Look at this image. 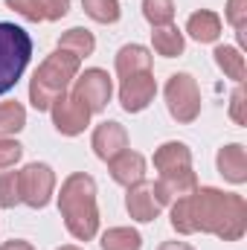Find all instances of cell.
<instances>
[{"instance_id": "d6986e66", "label": "cell", "mask_w": 247, "mask_h": 250, "mask_svg": "<svg viewBox=\"0 0 247 250\" xmlns=\"http://www.w3.org/2000/svg\"><path fill=\"white\" fill-rule=\"evenodd\" d=\"M59 50H67V53H73V56H79V59H87V56H93V50H96V38H93L87 29L73 26V29H67L62 35Z\"/></svg>"}, {"instance_id": "44dd1931", "label": "cell", "mask_w": 247, "mask_h": 250, "mask_svg": "<svg viewBox=\"0 0 247 250\" xmlns=\"http://www.w3.org/2000/svg\"><path fill=\"white\" fill-rule=\"evenodd\" d=\"M84 6V15L93 18L96 23H117L123 9H120V0H82Z\"/></svg>"}, {"instance_id": "1f68e13d", "label": "cell", "mask_w": 247, "mask_h": 250, "mask_svg": "<svg viewBox=\"0 0 247 250\" xmlns=\"http://www.w3.org/2000/svg\"><path fill=\"white\" fill-rule=\"evenodd\" d=\"M59 250H82V248H73V245H67V248H59Z\"/></svg>"}, {"instance_id": "5b68a950", "label": "cell", "mask_w": 247, "mask_h": 250, "mask_svg": "<svg viewBox=\"0 0 247 250\" xmlns=\"http://www.w3.org/2000/svg\"><path fill=\"white\" fill-rule=\"evenodd\" d=\"M166 105H169V114L178 123L189 125L198 120V114H201V90H198V82L189 73H175L166 82Z\"/></svg>"}, {"instance_id": "7a4b0ae2", "label": "cell", "mask_w": 247, "mask_h": 250, "mask_svg": "<svg viewBox=\"0 0 247 250\" xmlns=\"http://www.w3.org/2000/svg\"><path fill=\"white\" fill-rule=\"evenodd\" d=\"M59 212L67 230L79 242H90L99 233V207H96V181L84 172H73L59 192Z\"/></svg>"}, {"instance_id": "e0dca14e", "label": "cell", "mask_w": 247, "mask_h": 250, "mask_svg": "<svg viewBox=\"0 0 247 250\" xmlns=\"http://www.w3.org/2000/svg\"><path fill=\"white\" fill-rule=\"evenodd\" d=\"M151 44H154V53H157V56H163V59H178V56L184 53V32H181L175 23L154 26Z\"/></svg>"}, {"instance_id": "4dcf8cb0", "label": "cell", "mask_w": 247, "mask_h": 250, "mask_svg": "<svg viewBox=\"0 0 247 250\" xmlns=\"http://www.w3.org/2000/svg\"><path fill=\"white\" fill-rule=\"evenodd\" d=\"M157 250H195L192 245H186V242H163Z\"/></svg>"}, {"instance_id": "9c48e42d", "label": "cell", "mask_w": 247, "mask_h": 250, "mask_svg": "<svg viewBox=\"0 0 247 250\" xmlns=\"http://www.w3.org/2000/svg\"><path fill=\"white\" fill-rule=\"evenodd\" d=\"M50 114H53L56 131L64 134V137H76V134H82L90 125V108L79 96H73V93H62L50 105Z\"/></svg>"}, {"instance_id": "5bb4252c", "label": "cell", "mask_w": 247, "mask_h": 250, "mask_svg": "<svg viewBox=\"0 0 247 250\" xmlns=\"http://www.w3.org/2000/svg\"><path fill=\"white\" fill-rule=\"evenodd\" d=\"M215 163H218V172L224 175V181H230V184H245L247 181V151L242 143L224 146L218 151Z\"/></svg>"}, {"instance_id": "f1b7e54d", "label": "cell", "mask_w": 247, "mask_h": 250, "mask_svg": "<svg viewBox=\"0 0 247 250\" xmlns=\"http://www.w3.org/2000/svg\"><path fill=\"white\" fill-rule=\"evenodd\" d=\"M41 6H44L47 21H62L70 12V0H41Z\"/></svg>"}, {"instance_id": "52a82bcc", "label": "cell", "mask_w": 247, "mask_h": 250, "mask_svg": "<svg viewBox=\"0 0 247 250\" xmlns=\"http://www.w3.org/2000/svg\"><path fill=\"white\" fill-rule=\"evenodd\" d=\"M18 187H21V204H26L32 209H41L53 198L56 175L47 163H29L18 172Z\"/></svg>"}, {"instance_id": "3957f363", "label": "cell", "mask_w": 247, "mask_h": 250, "mask_svg": "<svg viewBox=\"0 0 247 250\" xmlns=\"http://www.w3.org/2000/svg\"><path fill=\"white\" fill-rule=\"evenodd\" d=\"M79 64H82V59L67 50H56L41 62V67L35 70V76L29 82V102L35 111H50V105L62 93H67L70 82L79 76Z\"/></svg>"}, {"instance_id": "8992f818", "label": "cell", "mask_w": 247, "mask_h": 250, "mask_svg": "<svg viewBox=\"0 0 247 250\" xmlns=\"http://www.w3.org/2000/svg\"><path fill=\"white\" fill-rule=\"evenodd\" d=\"M169 204H172V201L166 198V192L160 189L157 181H140V184L128 187V195H125V209H128V215H131L134 221H143V224L154 221V218L163 212V207H169Z\"/></svg>"}, {"instance_id": "ba28073f", "label": "cell", "mask_w": 247, "mask_h": 250, "mask_svg": "<svg viewBox=\"0 0 247 250\" xmlns=\"http://www.w3.org/2000/svg\"><path fill=\"white\" fill-rule=\"evenodd\" d=\"M111 93H114L111 76H108L105 70H99V67L84 70V73L76 79V84H73V96H79V99L90 108V114L105 111L108 102H111Z\"/></svg>"}, {"instance_id": "f546056e", "label": "cell", "mask_w": 247, "mask_h": 250, "mask_svg": "<svg viewBox=\"0 0 247 250\" xmlns=\"http://www.w3.org/2000/svg\"><path fill=\"white\" fill-rule=\"evenodd\" d=\"M0 250H35L29 242H23V239H12V242H6V245H0Z\"/></svg>"}, {"instance_id": "277c9868", "label": "cell", "mask_w": 247, "mask_h": 250, "mask_svg": "<svg viewBox=\"0 0 247 250\" xmlns=\"http://www.w3.org/2000/svg\"><path fill=\"white\" fill-rule=\"evenodd\" d=\"M29 56H32L29 35L15 23L0 21V96L18 84V79L29 64Z\"/></svg>"}, {"instance_id": "4fadbf2b", "label": "cell", "mask_w": 247, "mask_h": 250, "mask_svg": "<svg viewBox=\"0 0 247 250\" xmlns=\"http://www.w3.org/2000/svg\"><path fill=\"white\" fill-rule=\"evenodd\" d=\"M108 169H111V178L123 187H134V184L145 181V157L131 148H125L114 160H108Z\"/></svg>"}, {"instance_id": "6da1fadb", "label": "cell", "mask_w": 247, "mask_h": 250, "mask_svg": "<svg viewBox=\"0 0 247 250\" xmlns=\"http://www.w3.org/2000/svg\"><path fill=\"white\" fill-rule=\"evenodd\" d=\"M172 227L181 236L212 233L224 242H239L247 230V204L236 192L201 187L172 201Z\"/></svg>"}, {"instance_id": "ac0fdd59", "label": "cell", "mask_w": 247, "mask_h": 250, "mask_svg": "<svg viewBox=\"0 0 247 250\" xmlns=\"http://www.w3.org/2000/svg\"><path fill=\"white\" fill-rule=\"evenodd\" d=\"M215 64H218V67L224 70V76H227V79H233L236 84H242V82H245L247 64H245V56H242V50H239V47H227V44L215 47Z\"/></svg>"}, {"instance_id": "8fae6325", "label": "cell", "mask_w": 247, "mask_h": 250, "mask_svg": "<svg viewBox=\"0 0 247 250\" xmlns=\"http://www.w3.org/2000/svg\"><path fill=\"white\" fill-rule=\"evenodd\" d=\"M154 169L160 172V178H172V175H186L192 172V151L186 143H163L154 151Z\"/></svg>"}, {"instance_id": "7c38bea8", "label": "cell", "mask_w": 247, "mask_h": 250, "mask_svg": "<svg viewBox=\"0 0 247 250\" xmlns=\"http://www.w3.org/2000/svg\"><path fill=\"white\" fill-rule=\"evenodd\" d=\"M90 146H93L96 157L108 163V160H114L120 151H125V148H128V134H125V128H123L120 123H114V120H105L102 125H96Z\"/></svg>"}, {"instance_id": "484cf974", "label": "cell", "mask_w": 247, "mask_h": 250, "mask_svg": "<svg viewBox=\"0 0 247 250\" xmlns=\"http://www.w3.org/2000/svg\"><path fill=\"white\" fill-rule=\"evenodd\" d=\"M6 6L12 9V12H18L21 18H26V21H47V15H44V6H41V0H6Z\"/></svg>"}, {"instance_id": "d4e9b609", "label": "cell", "mask_w": 247, "mask_h": 250, "mask_svg": "<svg viewBox=\"0 0 247 250\" xmlns=\"http://www.w3.org/2000/svg\"><path fill=\"white\" fill-rule=\"evenodd\" d=\"M227 21L239 35V44H245V29H247V0H227Z\"/></svg>"}, {"instance_id": "4316f807", "label": "cell", "mask_w": 247, "mask_h": 250, "mask_svg": "<svg viewBox=\"0 0 247 250\" xmlns=\"http://www.w3.org/2000/svg\"><path fill=\"white\" fill-rule=\"evenodd\" d=\"M21 157H23V146L18 140L0 137V169H12Z\"/></svg>"}, {"instance_id": "83f0119b", "label": "cell", "mask_w": 247, "mask_h": 250, "mask_svg": "<svg viewBox=\"0 0 247 250\" xmlns=\"http://www.w3.org/2000/svg\"><path fill=\"white\" fill-rule=\"evenodd\" d=\"M245 87L239 84L236 90H233V96H230V117H233V123L236 125H245L247 120H245Z\"/></svg>"}, {"instance_id": "2e32d148", "label": "cell", "mask_w": 247, "mask_h": 250, "mask_svg": "<svg viewBox=\"0 0 247 250\" xmlns=\"http://www.w3.org/2000/svg\"><path fill=\"white\" fill-rule=\"evenodd\" d=\"M117 73L120 79L137 76V73H151V53L140 44H125L117 53Z\"/></svg>"}, {"instance_id": "7402d4cb", "label": "cell", "mask_w": 247, "mask_h": 250, "mask_svg": "<svg viewBox=\"0 0 247 250\" xmlns=\"http://www.w3.org/2000/svg\"><path fill=\"white\" fill-rule=\"evenodd\" d=\"M26 125V111L21 102H0V137L18 134Z\"/></svg>"}, {"instance_id": "603a6c76", "label": "cell", "mask_w": 247, "mask_h": 250, "mask_svg": "<svg viewBox=\"0 0 247 250\" xmlns=\"http://www.w3.org/2000/svg\"><path fill=\"white\" fill-rule=\"evenodd\" d=\"M143 15L151 26H166L175 21V3L172 0H143Z\"/></svg>"}, {"instance_id": "cb8c5ba5", "label": "cell", "mask_w": 247, "mask_h": 250, "mask_svg": "<svg viewBox=\"0 0 247 250\" xmlns=\"http://www.w3.org/2000/svg\"><path fill=\"white\" fill-rule=\"evenodd\" d=\"M21 204V187H18V172H3L0 175V209H12Z\"/></svg>"}, {"instance_id": "9a60e30c", "label": "cell", "mask_w": 247, "mask_h": 250, "mask_svg": "<svg viewBox=\"0 0 247 250\" xmlns=\"http://www.w3.org/2000/svg\"><path fill=\"white\" fill-rule=\"evenodd\" d=\"M186 32H189V38H195L198 44H212V41H218V35H221V18H218L215 12H209V9H201V12L189 15Z\"/></svg>"}, {"instance_id": "ffe728a7", "label": "cell", "mask_w": 247, "mask_h": 250, "mask_svg": "<svg viewBox=\"0 0 247 250\" xmlns=\"http://www.w3.org/2000/svg\"><path fill=\"white\" fill-rule=\"evenodd\" d=\"M102 250H140L143 248V236L134 227H111L102 233Z\"/></svg>"}, {"instance_id": "30bf717a", "label": "cell", "mask_w": 247, "mask_h": 250, "mask_svg": "<svg viewBox=\"0 0 247 250\" xmlns=\"http://www.w3.org/2000/svg\"><path fill=\"white\" fill-rule=\"evenodd\" d=\"M154 93H157V82H154L151 73L128 76L120 84V105L128 114H140V111H145L154 102Z\"/></svg>"}]
</instances>
